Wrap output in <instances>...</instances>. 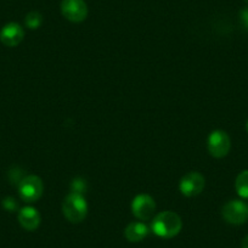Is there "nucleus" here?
Here are the masks:
<instances>
[{
    "instance_id": "1",
    "label": "nucleus",
    "mask_w": 248,
    "mask_h": 248,
    "mask_svg": "<svg viewBox=\"0 0 248 248\" xmlns=\"http://www.w3.org/2000/svg\"><path fill=\"white\" fill-rule=\"evenodd\" d=\"M183 228L180 217L171 211H164L157 214L151 223V230L162 238H171L178 235Z\"/></svg>"
},
{
    "instance_id": "2",
    "label": "nucleus",
    "mask_w": 248,
    "mask_h": 248,
    "mask_svg": "<svg viewBox=\"0 0 248 248\" xmlns=\"http://www.w3.org/2000/svg\"><path fill=\"white\" fill-rule=\"evenodd\" d=\"M62 213L70 223H82L88 214V203L85 197L80 194L70 192L62 203Z\"/></svg>"
},
{
    "instance_id": "3",
    "label": "nucleus",
    "mask_w": 248,
    "mask_h": 248,
    "mask_svg": "<svg viewBox=\"0 0 248 248\" xmlns=\"http://www.w3.org/2000/svg\"><path fill=\"white\" fill-rule=\"evenodd\" d=\"M44 184L37 175H27L18 184V195L27 203H34L43 196Z\"/></svg>"
},
{
    "instance_id": "4",
    "label": "nucleus",
    "mask_w": 248,
    "mask_h": 248,
    "mask_svg": "<svg viewBox=\"0 0 248 248\" xmlns=\"http://www.w3.org/2000/svg\"><path fill=\"white\" fill-rule=\"evenodd\" d=\"M224 220L232 225H241L248 220V204L241 200H232L224 204L221 209Z\"/></svg>"
},
{
    "instance_id": "5",
    "label": "nucleus",
    "mask_w": 248,
    "mask_h": 248,
    "mask_svg": "<svg viewBox=\"0 0 248 248\" xmlns=\"http://www.w3.org/2000/svg\"><path fill=\"white\" fill-rule=\"evenodd\" d=\"M207 147L211 156L216 158H224L228 156L231 149V140L228 133L224 130H214L209 134L207 140Z\"/></svg>"
},
{
    "instance_id": "6",
    "label": "nucleus",
    "mask_w": 248,
    "mask_h": 248,
    "mask_svg": "<svg viewBox=\"0 0 248 248\" xmlns=\"http://www.w3.org/2000/svg\"><path fill=\"white\" fill-rule=\"evenodd\" d=\"M206 185V180L204 176L199 171H190V173L185 174L183 178L180 179L179 183V190L181 194L186 197H195L199 196L204 189Z\"/></svg>"
},
{
    "instance_id": "7",
    "label": "nucleus",
    "mask_w": 248,
    "mask_h": 248,
    "mask_svg": "<svg viewBox=\"0 0 248 248\" xmlns=\"http://www.w3.org/2000/svg\"><path fill=\"white\" fill-rule=\"evenodd\" d=\"M61 13L70 22L80 23L88 16L87 3L84 0H62Z\"/></svg>"
},
{
    "instance_id": "8",
    "label": "nucleus",
    "mask_w": 248,
    "mask_h": 248,
    "mask_svg": "<svg viewBox=\"0 0 248 248\" xmlns=\"http://www.w3.org/2000/svg\"><path fill=\"white\" fill-rule=\"evenodd\" d=\"M155 211H156V203L150 195H138L132 201V213L139 220H150L154 217Z\"/></svg>"
},
{
    "instance_id": "9",
    "label": "nucleus",
    "mask_w": 248,
    "mask_h": 248,
    "mask_svg": "<svg viewBox=\"0 0 248 248\" xmlns=\"http://www.w3.org/2000/svg\"><path fill=\"white\" fill-rule=\"evenodd\" d=\"M25 38V31L21 25L16 22H10L4 26L0 31V42L5 46L15 47L21 44Z\"/></svg>"
},
{
    "instance_id": "10",
    "label": "nucleus",
    "mask_w": 248,
    "mask_h": 248,
    "mask_svg": "<svg viewBox=\"0 0 248 248\" xmlns=\"http://www.w3.org/2000/svg\"><path fill=\"white\" fill-rule=\"evenodd\" d=\"M17 219L20 225L27 231L37 230L40 225V221H42L39 212H38L34 207L31 206L21 208L20 211H18Z\"/></svg>"
},
{
    "instance_id": "11",
    "label": "nucleus",
    "mask_w": 248,
    "mask_h": 248,
    "mask_svg": "<svg viewBox=\"0 0 248 248\" xmlns=\"http://www.w3.org/2000/svg\"><path fill=\"white\" fill-rule=\"evenodd\" d=\"M150 233L149 226L142 221H132L124 230V237L129 242H140Z\"/></svg>"
},
{
    "instance_id": "12",
    "label": "nucleus",
    "mask_w": 248,
    "mask_h": 248,
    "mask_svg": "<svg viewBox=\"0 0 248 248\" xmlns=\"http://www.w3.org/2000/svg\"><path fill=\"white\" fill-rule=\"evenodd\" d=\"M236 192L242 199L248 200V170L241 171L235 180Z\"/></svg>"
},
{
    "instance_id": "13",
    "label": "nucleus",
    "mask_w": 248,
    "mask_h": 248,
    "mask_svg": "<svg viewBox=\"0 0 248 248\" xmlns=\"http://www.w3.org/2000/svg\"><path fill=\"white\" fill-rule=\"evenodd\" d=\"M25 23L30 30H37L42 26L43 23V16L42 14L38 11H31L27 14L25 18Z\"/></svg>"
},
{
    "instance_id": "14",
    "label": "nucleus",
    "mask_w": 248,
    "mask_h": 248,
    "mask_svg": "<svg viewBox=\"0 0 248 248\" xmlns=\"http://www.w3.org/2000/svg\"><path fill=\"white\" fill-rule=\"evenodd\" d=\"M87 191V183L84 179L82 178H76L73 179L71 183V192H76V194L83 195Z\"/></svg>"
},
{
    "instance_id": "15",
    "label": "nucleus",
    "mask_w": 248,
    "mask_h": 248,
    "mask_svg": "<svg viewBox=\"0 0 248 248\" xmlns=\"http://www.w3.org/2000/svg\"><path fill=\"white\" fill-rule=\"evenodd\" d=\"M3 207L9 212H15L16 209L18 208L17 202H16V200L13 199V197H6V199H4Z\"/></svg>"
},
{
    "instance_id": "16",
    "label": "nucleus",
    "mask_w": 248,
    "mask_h": 248,
    "mask_svg": "<svg viewBox=\"0 0 248 248\" xmlns=\"http://www.w3.org/2000/svg\"><path fill=\"white\" fill-rule=\"evenodd\" d=\"M240 21L243 25V27H246L248 30V8H245L243 10H241Z\"/></svg>"
},
{
    "instance_id": "17",
    "label": "nucleus",
    "mask_w": 248,
    "mask_h": 248,
    "mask_svg": "<svg viewBox=\"0 0 248 248\" xmlns=\"http://www.w3.org/2000/svg\"><path fill=\"white\" fill-rule=\"evenodd\" d=\"M241 247L242 248H248V235L246 237H243L242 242H241Z\"/></svg>"
},
{
    "instance_id": "18",
    "label": "nucleus",
    "mask_w": 248,
    "mask_h": 248,
    "mask_svg": "<svg viewBox=\"0 0 248 248\" xmlns=\"http://www.w3.org/2000/svg\"><path fill=\"white\" fill-rule=\"evenodd\" d=\"M246 129H247V132H248V119H247V122H246Z\"/></svg>"
},
{
    "instance_id": "19",
    "label": "nucleus",
    "mask_w": 248,
    "mask_h": 248,
    "mask_svg": "<svg viewBox=\"0 0 248 248\" xmlns=\"http://www.w3.org/2000/svg\"><path fill=\"white\" fill-rule=\"evenodd\" d=\"M245 1H246V3H247V4H248V0H245Z\"/></svg>"
}]
</instances>
